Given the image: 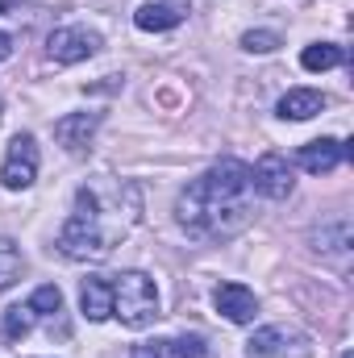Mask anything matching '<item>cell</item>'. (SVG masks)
<instances>
[{"mask_svg": "<svg viewBox=\"0 0 354 358\" xmlns=\"http://www.w3.org/2000/svg\"><path fill=\"white\" fill-rule=\"evenodd\" d=\"M250 167L238 159H221L204 176L179 192V225L200 242H225L250 221Z\"/></svg>", "mask_w": 354, "mask_h": 358, "instance_id": "cell-1", "label": "cell"}, {"mask_svg": "<svg viewBox=\"0 0 354 358\" xmlns=\"http://www.w3.org/2000/svg\"><path fill=\"white\" fill-rule=\"evenodd\" d=\"M100 200H96V192L92 187H80V196H76V213H71V221L63 225V234H59V250L67 255V259H80V263H100V259H108V250H113V242H117V234L113 229H104L100 225Z\"/></svg>", "mask_w": 354, "mask_h": 358, "instance_id": "cell-2", "label": "cell"}, {"mask_svg": "<svg viewBox=\"0 0 354 358\" xmlns=\"http://www.w3.org/2000/svg\"><path fill=\"white\" fill-rule=\"evenodd\" d=\"M113 317H121V325L129 329H142L159 317V292H155V279L142 275V271H125L117 275L113 283Z\"/></svg>", "mask_w": 354, "mask_h": 358, "instance_id": "cell-3", "label": "cell"}, {"mask_svg": "<svg viewBox=\"0 0 354 358\" xmlns=\"http://www.w3.org/2000/svg\"><path fill=\"white\" fill-rule=\"evenodd\" d=\"M0 179H4V187H13V192L29 187V183L38 179V146H34L29 134H17V138L8 142V155H4Z\"/></svg>", "mask_w": 354, "mask_h": 358, "instance_id": "cell-4", "label": "cell"}, {"mask_svg": "<svg viewBox=\"0 0 354 358\" xmlns=\"http://www.w3.org/2000/svg\"><path fill=\"white\" fill-rule=\"evenodd\" d=\"M46 50H50L55 63H84L100 50V38L84 25H63V29H55L46 38Z\"/></svg>", "mask_w": 354, "mask_h": 358, "instance_id": "cell-5", "label": "cell"}, {"mask_svg": "<svg viewBox=\"0 0 354 358\" xmlns=\"http://www.w3.org/2000/svg\"><path fill=\"white\" fill-rule=\"evenodd\" d=\"M250 187L263 192L267 200H283V196H292V167H288V159H283L279 150H267L263 159L250 167Z\"/></svg>", "mask_w": 354, "mask_h": 358, "instance_id": "cell-6", "label": "cell"}, {"mask_svg": "<svg viewBox=\"0 0 354 358\" xmlns=\"http://www.w3.org/2000/svg\"><path fill=\"white\" fill-rule=\"evenodd\" d=\"M213 304H217V313H225L234 325H246V321H255V313H259V300H255V292H250L246 283H221V287L213 292Z\"/></svg>", "mask_w": 354, "mask_h": 358, "instance_id": "cell-7", "label": "cell"}, {"mask_svg": "<svg viewBox=\"0 0 354 358\" xmlns=\"http://www.w3.org/2000/svg\"><path fill=\"white\" fill-rule=\"evenodd\" d=\"M300 167L309 171V176H330V171H338V163L346 159V146L338 142V138H317V142H309V146H300Z\"/></svg>", "mask_w": 354, "mask_h": 358, "instance_id": "cell-8", "label": "cell"}, {"mask_svg": "<svg viewBox=\"0 0 354 358\" xmlns=\"http://www.w3.org/2000/svg\"><path fill=\"white\" fill-rule=\"evenodd\" d=\"M96 125H100V113H71V117L55 121V138H59V146H67L76 155V150H84L92 142Z\"/></svg>", "mask_w": 354, "mask_h": 358, "instance_id": "cell-9", "label": "cell"}, {"mask_svg": "<svg viewBox=\"0 0 354 358\" xmlns=\"http://www.w3.org/2000/svg\"><path fill=\"white\" fill-rule=\"evenodd\" d=\"M80 308H84L88 321H104V317H113V283L100 279V275H88V279L80 283Z\"/></svg>", "mask_w": 354, "mask_h": 358, "instance_id": "cell-10", "label": "cell"}, {"mask_svg": "<svg viewBox=\"0 0 354 358\" xmlns=\"http://www.w3.org/2000/svg\"><path fill=\"white\" fill-rule=\"evenodd\" d=\"M325 108V96L313 88H292L283 100H279V117L283 121H309V117H317Z\"/></svg>", "mask_w": 354, "mask_h": 358, "instance_id": "cell-11", "label": "cell"}, {"mask_svg": "<svg viewBox=\"0 0 354 358\" xmlns=\"http://www.w3.org/2000/svg\"><path fill=\"white\" fill-rule=\"evenodd\" d=\"M179 21H183V13H179L176 4H142L138 13H134V25L138 29H146V34H163V29H176Z\"/></svg>", "mask_w": 354, "mask_h": 358, "instance_id": "cell-12", "label": "cell"}, {"mask_svg": "<svg viewBox=\"0 0 354 358\" xmlns=\"http://www.w3.org/2000/svg\"><path fill=\"white\" fill-rule=\"evenodd\" d=\"M346 63V55H342V46H334V42H313V46H304V55H300V67L304 71H330V67H342Z\"/></svg>", "mask_w": 354, "mask_h": 358, "instance_id": "cell-13", "label": "cell"}, {"mask_svg": "<svg viewBox=\"0 0 354 358\" xmlns=\"http://www.w3.org/2000/svg\"><path fill=\"white\" fill-rule=\"evenodd\" d=\"M292 342V334L288 329H279V325H271V329H259L250 342H246V355L250 358H275V355H288L283 346Z\"/></svg>", "mask_w": 354, "mask_h": 358, "instance_id": "cell-14", "label": "cell"}, {"mask_svg": "<svg viewBox=\"0 0 354 358\" xmlns=\"http://www.w3.org/2000/svg\"><path fill=\"white\" fill-rule=\"evenodd\" d=\"M21 267H25V263H21V250H17L8 238H0V292L21 279Z\"/></svg>", "mask_w": 354, "mask_h": 358, "instance_id": "cell-15", "label": "cell"}, {"mask_svg": "<svg viewBox=\"0 0 354 358\" xmlns=\"http://www.w3.org/2000/svg\"><path fill=\"white\" fill-rule=\"evenodd\" d=\"M29 329H34V308H29V304H25V308L17 304V308L4 313V338H8V342H21Z\"/></svg>", "mask_w": 354, "mask_h": 358, "instance_id": "cell-16", "label": "cell"}, {"mask_svg": "<svg viewBox=\"0 0 354 358\" xmlns=\"http://www.w3.org/2000/svg\"><path fill=\"white\" fill-rule=\"evenodd\" d=\"M29 308L42 313V317H55V313L63 308V292H59L55 283H46V287H38V292L29 296Z\"/></svg>", "mask_w": 354, "mask_h": 358, "instance_id": "cell-17", "label": "cell"}, {"mask_svg": "<svg viewBox=\"0 0 354 358\" xmlns=\"http://www.w3.org/2000/svg\"><path fill=\"white\" fill-rule=\"evenodd\" d=\"M242 46H246L250 55H271V50L279 46V34H275V29H250V34L242 38Z\"/></svg>", "mask_w": 354, "mask_h": 358, "instance_id": "cell-18", "label": "cell"}, {"mask_svg": "<svg viewBox=\"0 0 354 358\" xmlns=\"http://www.w3.org/2000/svg\"><path fill=\"white\" fill-rule=\"evenodd\" d=\"M167 350L179 358H213L208 350H204V338H196V334H183V338H176V342H167Z\"/></svg>", "mask_w": 354, "mask_h": 358, "instance_id": "cell-19", "label": "cell"}, {"mask_svg": "<svg viewBox=\"0 0 354 358\" xmlns=\"http://www.w3.org/2000/svg\"><path fill=\"white\" fill-rule=\"evenodd\" d=\"M129 358H171V350H167V342H146V346H134Z\"/></svg>", "mask_w": 354, "mask_h": 358, "instance_id": "cell-20", "label": "cell"}, {"mask_svg": "<svg viewBox=\"0 0 354 358\" xmlns=\"http://www.w3.org/2000/svg\"><path fill=\"white\" fill-rule=\"evenodd\" d=\"M13 59V34H0V63Z\"/></svg>", "mask_w": 354, "mask_h": 358, "instance_id": "cell-21", "label": "cell"}, {"mask_svg": "<svg viewBox=\"0 0 354 358\" xmlns=\"http://www.w3.org/2000/svg\"><path fill=\"white\" fill-rule=\"evenodd\" d=\"M17 4H21V0H0V13H13Z\"/></svg>", "mask_w": 354, "mask_h": 358, "instance_id": "cell-22", "label": "cell"}, {"mask_svg": "<svg viewBox=\"0 0 354 358\" xmlns=\"http://www.w3.org/2000/svg\"><path fill=\"white\" fill-rule=\"evenodd\" d=\"M342 358H351V350H346V355H342Z\"/></svg>", "mask_w": 354, "mask_h": 358, "instance_id": "cell-23", "label": "cell"}]
</instances>
